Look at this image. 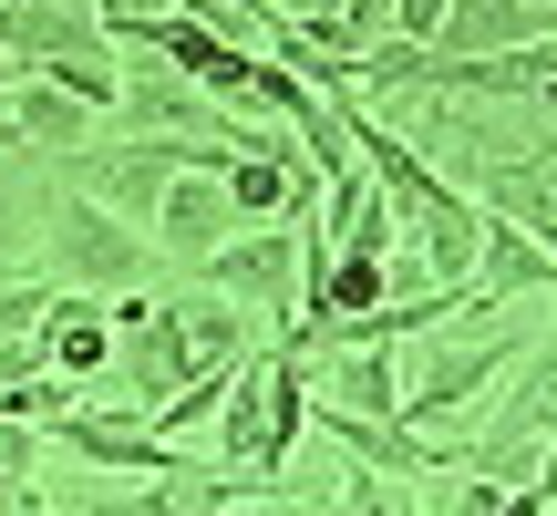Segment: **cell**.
Masks as SVG:
<instances>
[{
	"label": "cell",
	"instance_id": "cell-13",
	"mask_svg": "<svg viewBox=\"0 0 557 516\" xmlns=\"http://www.w3.org/2000/svg\"><path fill=\"white\" fill-rule=\"evenodd\" d=\"M475 290H485V299H557V258L527 238V228L485 218V238H475Z\"/></svg>",
	"mask_w": 557,
	"mask_h": 516
},
{
	"label": "cell",
	"instance_id": "cell-2",
	"mask_svg": "<svg viewBox=\"0 0 557 516\" xmlns=\"http://www.w3.org/2000/svg\"><path fill=\"white\" fill-rule=\"evenodd\" d=\"M517 361H527V341H517V320H506V299H485V290H475L434 341H423V372L403 382V423H413V434H444V423H465V403H475L496 372H517Z\"/></svg>",
	"mask_w": 557,
	"mask_h": 516
},
{
	"label": "cell",
	"instance_id": "cell-7",
	"mask_svg": "<svg viewBox=\"0 0 557 516\" xmlns=\"http://www.w3.org/2000/svg\"><path fill=\"white\" fill-rule=\"evenodd\" d=\"M310 434V361L259 341V444H248V476H289V444Z\"/></svg>",
	"mask_w": 557,
	"mask_h": 516
},
{
	"label": "cell",
	"instance_id": "cell-10",
	"mask_svg": "<svg viewBox=\"0 0 557 516\" xmlns=\"http://www.w3.org/2000/svg\"><path fill=\"white\" fill-rule=\"evenodd\" d=\"M475 434H506V444H547L557 434V299H547V331L527 341L517 382H506V403L475 423Z\"/></svg>",
	"mask_w": 557,
	"mask_h": 516
},
{
	"label": "cell",
	"instance_id": "cell-5",
	"mask_svg": "<svg viewBox=\"0 0 557 516\" xmlns=\"http://www.w3.org/2000/svg\"><path fill=\"white\" fill-rule=\"evenodd\" d=\"M197 361L207 352H197V320H186V290H156V310H145L135 331H114V372H124V393H135V414H156Z\"/></svg>",
	"mask_w": 557,
	"mask_h": 516
},
{
	"label": "cell",
	"instance_id": "cell-6",
	"mask_svg": "<svg viewBox=\"0 0 557 516\" xmlns=\"http://www.w3.org/2000/svg\"><path fill=\"white\" fill-rule=\"evenodd\" d=\"M0 52L52 73V62H114V32L83 0H0Z\"/></svg>",
	"mask_w": 557,
	"mask_h": 516
},
{
	"label": "cell",
	"instance_id": "cell-19",
	"mask_svg": "<svg viewBox=\"0 0 557 516\" xmlns=\"http://www.w3.org/2000/svg\"><path fill=\"white\" fill-rule=\"evenodd\" d=\"M94 11H103V32H124V21H165L176 0H94Z\"/></svg>",
	"mask_w": 557,
	"mask_h": 516
},
{
	"label": "cell",
	"instance_id": "cell-4",
	"mask_svg": "<svg viewBox=\"0 0 557 516\" xmlns=\"http://www.w3.org/2000/svg\"><path fill=\"white\" fill-rule=\"evenodd\" d=\"M41 444H62L73 465H94V476H186V444L156 434V414H103V403H73L62 423H41Z\"/></svg>",
	"mask_w": 557,
	"mask_h": 516
},
{
	"label": "cell",
	"instance_id": "cell-3",
	"mask_svg": "<svg viewBox=\"0 0 557 516\" xmlns=\"http://www.w3.org/2000/svg\"><path fill=\"white\" fill-rule=\"evenodd\" d=\"M197 290L259 299V310H269V341H289V331H299V238H289V218L238 228L218 258H197Z\"/></svg>",
	"mask_w": 557,
	"mask_h": 516
},
{
	"label": "cell",
	"instance_id": "cell-17",
	"mask_svg": "<svg viewBox=\"0 0 557 516\" xmlns=\"http://www.w3.org/2000/svg\"><path fill=\"white\" fill-rule=\"evenodd\" d=\"M21 228H32V186H21V176H11V165H0V248H11V238H21Z\"/></svg>",
	"mask_w": 557,
	"mask_h": 516
},
{
	"label": "cell",
	"instance_id": "cell-14",
	"mask_svg": "<svg viewBox=\"0 0 557 516\" xmlns=\"http://www.w3.org/2000/svg\"><path fill=\"white\" fill-rule=\"evenodd\" d=\"M41 341H52V372H73L83 393H94V372L114 361V320H103V299H83V290H52Z\"/></svg>",
	"mask_w": 557,
	"mask_h": 516
},
{
	"label": "cell",
	"instance_id": "cell-22",
	"mask_svg": "<svg viewBox=\"0 0 557 516\" xmlns=\"http://www.w3.org/2000/svg\"><path fill=\"white\" fill-rule=\"evenodd\" d=\"M83 11H94V0H83Z\"/></svg>",
	"mask_w": 557,
	"mask_h": 516
},
{
	"label": "cell",
	"instance_id": "cell-15",
	"mask_svg": "<svg viewBox=\"0 0 557 516\" xmlns=\"http://www.w3.org/2000/svg\"><path fill=\"white\" fill-rule=\"evenodd\" d=\"M248 352H259V341H248ZM248 352L197 361V372H186L176 393L156 403V434H197V423H218V414H227V393H238V372H248Z\"/></svg>",
	"mask_w": 557,
	"mask_h": 516
},
{
	"label": "cell",
	"instance_id": "cell-16",
	"mask_svg": "<svg viewBox=\"0 0 557 516\" xmlns=\"http://www.w3.org/2000/svg\"><path fill=\"white\" fill-rule=\"evenodd\" d=\"M0 476H32V486H41V423L0 414Z\"/></svg>",
	"mask_w": 557,
	"mask_h": 516
},
{
	"label": "cell",
	"instance_id": "cell-9",
	"mask_svg": "<svg viewBox=\"0 0 557 516\" xmlns=\"http://www.w3.org/2000/svg\"><path fill=\"white\" fill-rule=\"evenodd\" d=\"M227 238H238L227 165H218V176H176V186H165V207H156V248H165V258H186V269H197V258H218Z\"/></svg>",
	"mask_w": 557,
	"mask_h": 516
},
{
	"label": "cell",
	"instance_id": "cell-20",
	"mask_svg": "<svg viewBox=\"0 0 557 516\" xmlns=\"http://www.w3.org/2000/svg\"><path fill=\"white\" fill-rule=\"evenodd\" d=\"M21 83H32V62H11V52H0V114H11V94H21Z\"/></svg>",
	"mask_w": 557,
	"mask_h": 516
},
{
	"label": "cell",
	"instance_id": "cell-12",
	"mask_svg": "<svg viewBox=\"0 0 557 516\" xmlns=\"http://www.w3.org/2000/svg\"><path fill=\"white\" fill-rule=\"evenodd\" d=\"M11 135H21V156L52 165V156H83V145L103 135V114H94V103H73V94H52V83L32 73V83L11 94Z\"/></svg>",
	"mask_w": 557,
	"mask_h": 516
},
{
	"label": "cell",
	"instance_id": "cell-1",
	"mask_svg": "<svg viewBox=\"0 0 557 516\" xmlns=\"http://www.w3.org/2000/svg\"><path fill=\"white\" fill-rule=\"evenodd\" d=\"M52 290H83V299H114V290H156L165 279V248L145 228H124L114 207H94L83 186H52L41 197V258H32Z\"/></svg>",
	"mask_w": 557,
	"mask_h": 516
},
{
	"label": "cell",
	"instance_id": "cell-18",
	"mask_svg": "<svg viewBox=\"0 0 557 516\" xmlns=\"http://www.w3.org/2000/svg\"><path fill=\"white\" fill-rule=\"evenodd\" d=\"M248 516H320L310 486H269V496H248Z\"/></svg>",
	"mask_w": 557,
	"mask_h": 516
},
{
	"label": "cell",
	"instance_id": "cell-21",
	"mask_svg": "<svg viewBox=\"0 0 557 516\" xmlns=\"http://www.w3.org/2000/svg\"><path fill=\"white\" fill-rule=\"evenodd\" d=\"M537 11H547V21H557V0H537Z\"/></svg>",
	"mask_w": 557,
	"mask_h": 516
},
{
	"label": "cell",
	"instance_id": "cell-8",
	"mask_svg": "<svg viewBox=\"0 0 557 516\" xmlns=\"http://www.w3.org/2000/svg\"><path fill=\"white\" fill-rule=\"evenodd\" d=\"M527 41H557V21L537 11V0H444L434 52H455V62H496V52H527Z\"/></svg>",
	"mask_w": 557,
	"mask_h": 516
},
{
	"label": "cell",
	"instance_id": "cell-11",
	"mask_svg": "<svg viewBox=\"0 0 557 516\" xmlns=\"http://www.w3.org/2000/svg\"><path fill=\"white\" fill-rule=\"evenodd\" d=\"M310 414H403L393 352H310Z\"/></svg>",
	"mask_w": 557,
	"mask_h": 516
}]
</instances>
